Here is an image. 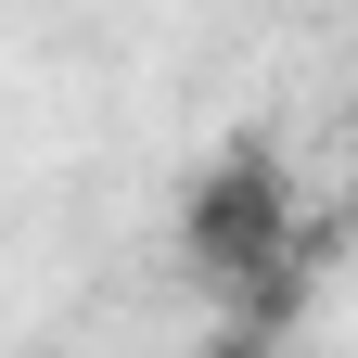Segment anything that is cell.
Returning <instances> with one entry per match:
<instances>
[{
	"mask_svg": "<svg viewBox=\"0 0 358 358\" xmlns=\"http://www.w3.org/2000/svg\"><path fill=\"white\" fill-rule=\"evenodd\" d=\"M179 231H192V268H205V294H217V320H282L294 307V192H282V166L268 154H217L192 179V205H179Z\"/></svg>",
	"mask_w": 358,
	"mask_h": 358,
	"instance_id": "obj_1",
	"label": "cell"
},
{
	"mask_svg": "<svg viewBox=\"0 0 358 358\" xmlns=\"http://www.w3.org/2000/svg\"><path fill=\"white\" fill-rule=\"evenodd\" d=\"M268 333H282V320H217V333H205L192 358H268Z\"/></svg>",
	"mask_w": 358,
	"mask_h": 358,
	"instance_id": "obj_2",
	"label": "cell"
}]
</instances>
